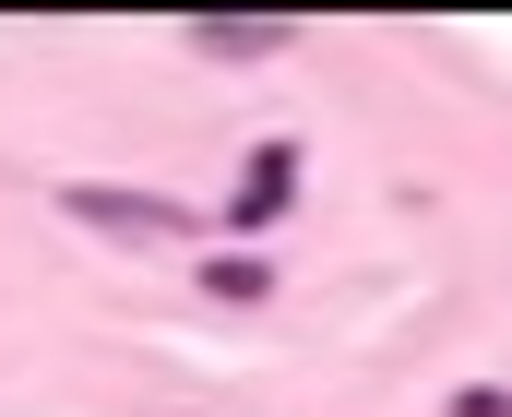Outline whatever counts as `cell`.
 I'll return each mask as SVG.
<instances>
[{
	"label": "cell",
	"instance_id": "cell-1",
	"mask_svg": "<svg viewBox=\"0 0 512 417\" xmlns=\"http://www.w3.org/2000/svg\"><path fill=\"white\" fill-rule=\"evenodd\" d=\"M60 215H72V227H120V239H191V227H203V215L167 203V191H60Z\"/></svg>",
	"mask_w": 512,
	"mask_h": 417
},
{
	"label": "cell",
	"instance_id": "cell-5",
	"mask_svg": "<svg viewBox=\"0 0 512 417\" xmlns=\"http://www.w3.org/2000/svg\"><path fill=\"white\" fill-rule=\"evenodd\" d=\"M453 417H512V394H489V382H477V394H453Z\"/></svg>",
	"mask_w": 512,
	"mask_h": 417
},
{
	"label": "cell",
	"instance_id": "cell-2",
	"mask_svg": "<svg viewBox=\"0 0 512 417\" xmlns=\"http://www.w3.org/2000/svg\"><path fill=\"white\" fill-rule=\"evenodd\" d=\"M286 203H298V143H262L251 167H239V191H227V215L239 227H274Z\"/></svg>",
	"mask_w": 512,
	"mask_h": 417
},
{
	"label": "cell",
	"instance_id": "cell-3",
	"mask_svg": "<svg viewBox=\"0 0 512 417\" xmlns=\"http://www.w3.org/2000/svg\"><path fill=\"white\" fill-rule=\"evenodd\" d=\"M286 36H298V24H286V12H215V24H203V60H274V48H286Z\"/></svg>",
	"mask_w": 512,
	"mask_h": 417
},
{
	"label": "cell",
	"instance_id": "cell-4",
	"mask_svg": "<svg viewBox=\"0 0 512 417\" xmlns=\"http://www.w3.org/2000/svg\"><path fill=\"white\" fill-rule=\"evenodd\" d=\"M203 286H215L227 310H251V298H274V263H262V251H215V263H203Z\"/></svg>",
	"mask_w": 512,
	"mask_h": 417
}]
</instances>
